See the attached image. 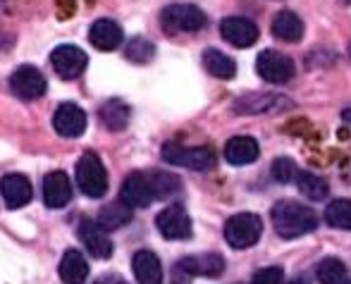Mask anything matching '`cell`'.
<instances>
[{"label":"cell","instance_id":"6da1fadb","mask_svg":"<svg viewBox=\"0 0 351 284\" xmlns=\"http://www.w3.org/2000/svg\"><path fill=\"white\" fill-rule=\"evenodd\" d=\"M273 225L275 232L280 234L282 239H299L304 234H311L315 227H318V215L311 208L301 206L299 201H280L273 206Z\"/></svg>","mask_w":351,"mask_h":284},{"label":"cell","instance_id":"7a4b0ae2","mask_svg":"<svg viewBox=\"0 0 351 284\" xmlns=\"http://www.w3.org/2000/svg\"><path fill=\"white\" fill-rule=\"evenodd\" d=\"M77 187L88 198H101L108 191V172L96 153H84L77 163Z\"/></svg>","mask_w":351,"mask_h":284},{"label":"cell","instance_id":"3957f363","mask_svg":"<svg viewBox=\"0 0 351 284\" xmlns=\"http://www.w3.org/2000/svg\"><path fill=\"white\" fill-rule=\"evenodd\" d=\"M263 234V220L254 213H239L225 222V239L232 248H251Z\"/></svg>","mask_w":351,"mask_h":284},{"label":"cell","instance_id":"277c9868","mask_svg":"<svg viewBox=\"0 0 351 284\" xmlns=\"http://www.w3.org/2000/svg\"><path fill=\"white\" fill-rule=\"evenodd\" d=\"M162 161H167L175 167H186V170H210L215 165V156L206 146H182V143H165L162 146Z\"/></svg>","mask_w":351,"mask_h":284},{"label":"cell","instance_id":"5b68a950","mask_svg":"<svg viewBox=\"0 0 351 284\" xmlns=\"http://www.w3.org/2000/svg\"><path fill=\"white\" fill-rule=\"evenodd\" d=\"M294 108V103L289 98L280 96V93H258L251 91L239 96L232 103V110L237 115H273L280 110H289Z\"/></svg>","mask_w":351,"mask_h":284},{"label":"cell","instance_id":"8992f818","mask_svg":"<svg viewBox=\"0 0 351 284\" xmlns=\"http://www.w3.org/2000/svg\"><path fill=\"white\" fill-rule=\"evenodd\" d=\"M208 24V17L196 5H170L162 12V27L170 32H201Z\"/></svg>","mask_w":351,"mask_h":284},{"label":"cell","instance_id":"52a82bcc","mask_svg":"<svg viewBox=\"0 0 351 284\" xmlns=\"http://www.w3.org/2000/svg\"><path fill=\"white\" fill-rule=\"evenodd\" d=\"M10 88L17 98L22 101H38V98L46 93L48 84H46V77L38 72L36 67L32 64H22L12 72L10 77Z\"/></svg>","mask_w":351,"mask_h":284},{"label":"cell","instance_id":"ba28073f","mask_svg":"<svg viewBox=\"0 0 351 284\" xmlns=\"http://www.w3.org/2000/svg\"><path fill=\"white\" fill-rule=\"evenodd\" d=\"M256 72L268 84H287L294 77L296 67L289 56H282L280 51H263L256 60Z\"/></svg>","mask_w":351,"mask_h":284},{"label":"cell","instance_id":"9c48e42d","mask_svg":"<svg viewBox=\"0 0 351 284\" xmlns=\"http://www.w3.org/2000/svg\"><path fill=\"white\" fill-rule=\"evenodd\" d=\"M156 227L160 232V237L170 239V241H180V239L191 237V217L186 215V211L182 206H170L158 213Z\"/></svg>","mask_w":351,"mask_h":284},{"label":"cell","instance_id":"30bf717a","mask_svg":"<svg viewBox=\"0 0 351 284\" xmlns=\"http://www.w3.org/2000/svg\"><path fill=\"white\" fill-rule=\"evenodd\" d=\"M120 201L130 208H148L156 196H153V187L151 179L146 172H132L125 177L120 189Z\"/></svg>","mask_w":351,"mask_h":284},{"label":"cell","instance_id":"8fae6325","mask_svg":"<svg viewBox=\"0 0 351 284\" xmlns=\"http://www.w3.org/2000/svg\"><path fill=\"white\" fill-rule=\"evenodd\" d=\"M51 64L56 69V74L60 79H77L79 74L86 69L88 64V58L82 48L77 46H58L51 56Z\"/></svg>","mask_w":351,"mask_h":284},{"label":"cell","instance_id":"7c38bea8","mask_svg":"<svg viewBox=\"0 0 351 284\" xmlns=\"http://www.w3.org/2000/svg\"><path fill=\"white\" fill-rule=\"evenodd\" d=\"M53 127L62 139H79L86 132V113L74 103H62L53 115Z\"/></svg>","mask_w":351,"mask_h":284},{"label":"cell","instance_id":"4fadbf2b","mask_svg":"<svg viewBox=\"0 0 351 284\" xmlns=\"http://www.w3.org/2000/svg\"><path fill=\"white\" fill-rule=\"evenodd\" d=\"M220 34L234 48H249L258 41V27L246 17H225L220 24Z\"/></svg>","mask_w":351,"mask_h":284},{"label":"cell","instance_id":"5bb4252c","mask_svg":"<svg viewBox=\"0 0 351 284\" xmlns=\"http://www.w3.org/2000/svg\"><path fill=\"white\" fill-rule=\"evenodd\" d=\"M79 239H82V244L86 246V251L91 253L93 258L106 261V258L112 256V241H110V237H108V232L98 225V222H93V220L79 222Z\"/></svg>","mask_w":351,"mask_h":284},{"label":"cell","instance_id":"9a60e30c","mask_svg":"<svg viewBox=\"0 0 351 284\" xmlns=\"http://www.w3.org/2000/svg\"><path fill=\"white\" fill-rule=\"evenodd\" d=\"M72 198V182L62 170L48 172L43 179V201L48 208L58 211V208H65Z\"/></svg>","mask_w":351,"mask_h":284},{"label":"cell","instance_id":"2e32d148","mask_svg":"<svg viewBox=\"0 0 351 284\" xmlns=\"http://www.w3.org/2000/svg\"><path fill=\"white\" fill-rule=\"evenodd\" d=\"M0 193H3L5 203H8V208H22L27 206L29 201H32V182H29L24 174H5L3 179H0Z\"/></svg>","mask_w":351,"mask_h":284},{"label":"cell","instance_id":"e0dca14e","mask_svg":"<svg viewBox=\"0 0 351 284\" xmlns=\"http://www.w3.org/2000/svg\"><path fill=\"white\" fill-rule=\"evenodd\" d=\"M122 38H125V34H122L120 24L112 22V19H98L88 32V41L98 51H115L122 43Z\"/></svg>","mask_w":351,"mask_h":284},{"label":"cell","instance_id":"ac0fdd59","mask_svg":"<svg viewBox=\"0 0 351 284\" xmlns=\"http://www.w3.org/2000/svg\"><path fill=\"white\" fill-rule=\"evenodd\" d=\"M180 270L189 272V275L201 277H217L225 270V258L217 253H201V256H186L180 261Z\"/></svg>","mask_w":351,"mask_h":284},{"label":"cell","instance_id":"d6986e66","mask_svg":"<svg viewBox=\"0 0 351 284\" xmlns=\"http://www.w3.org/2000/svg\"><path fill=\"white\" fill-rule=\"evenodd\" d=\"M132 268L139 284H162V265L153 251H136Z\"/></svg>","mask_w":351,"mask_h":284},{"label":"cell","instance_id":"ffe728a7","mask_svg":"<svg viewBox=\"0 0 351 284\" xmlns=\"http://www.w3.org/2000/svg\"><path fill=\"white\" fill-rule=\"evenodd\" d=\"M258 141L251 137H234L225 143V158L232 165H249L258 158Z\"/></svg>","mask_w":351,"mask_h":284},{"label":"cell","instance_id":"44dd1931","mask_svg":"<svg viewBox=\"0 0 351 284\" xmlns=\"http://www.w3.org/2000/svg\"><path fill=\"white\" fill-rule=\"evenodd\" d=\"M60 280L65 284H84L88 280V263L77 248L65 251L60 261Z\"/></svg>","mask_w":351,"mask_h":284},{"label":"cell","instance_id":"7402d4cb","mask_svg":"<svg viewBox=\"0 0 351 284\" xmlns=\"http://www.w3.org/2000/svg\"><path fill=\"white\" fill-rule=\"evenodd\" d=\"M273 34L280 41L296 43L304 36V22H301V17H296L294 12H289V10H282L273 19Z\"/></svg>","mask_w":351,"mask_h":284},{"label":"cell","instance_id":"603a6c76","mask_svg":"<svg viewBox=\"0 0 351 284\" xmlns=\"http://www.w3.org/2000/svg\"><path fill=\"white\" fill-rule=\"evenodd\" d=\"M101 122L106 129H110V132H122V129L130 124V106H127L125 101H120V98H112V101H106L101 106Z\"/></svg>","mask_w":351,"mask_h":284},{"label":"cell","instance_id":"cb8c5ba5","mask_svg":"<svg viewBox=\"0 0 351 284\" xmlns=\"http://www.w3.org/2000/svg\"><path fill=\"white\" fill-rule=\"evenodd\" d=\"M96 222L106 229V232H115V229H120L132 222V208L125 206L122 201H112L101 208Z\"/></svg>","mask_w":351,"mask_h":284},{"label":"cell","instance_id":"d4e9b609","mask_svg":"<svg viewBox=\"0 0 351 284\" xmlns=\"http://www.w3.org/2000/svg\"><path fill=\"white\" fill-rule=\"evenodd\" d=\"M204 67L208 69V74H213L215 79H234V74H237L234 60L230 56H225V53L215 51V48L204 51Z\"/></svg>","mask_w":351,"mask_h":284},{"label":"cell","instance_id":"484cf974","mask_svg":"<svg viewBox=\"0 0 351 284\" xmlns=\"http://www.w3.org/2000/svg\"><path fill=\"white\" fill-rule=\"evenodd\" d=\"M325 222L335 229H347L351 232V201L349 198H339L332 201L325 208Z\"/></svg>","mask_w":351,"mask_h":284},{"label":"cell","instance_id":"4316f807","mask_svg":"<svg viewBox=\"0 0 351 284\" xmlns=\"http://www.w3.org/2000/svg\"><path fill=\"white\" fill-rule=\"evenodd\" d=\"M296 184H299V191L304 193L311 201H320V198L328 196V182L311 172H296Z\"/></svg>","mask_w":351,"mask_h":284},{"label":"cell","instance_id":"83f0119b","mask_svg":"<svg viewBox=\"0 0 351 284\" xmlns=\"http://www.w3.org/2000/svg\"><path fill=\"white\" fill-rule=\"evenodd\" d=\"M315 275H318L320 284H342L347 280V265L339 258H325L320 261Z\"/></svg>","mask_w":351,"mask_h":284},{"label":"cell","instance_id":"f1b7e54d","mask_svg":"<svg viewBox=\"0 0 351 284\" xmlns=\"http://www.w3.org/2000/svg\"><path fill=\"white\" fill-rule=\"evenodd\" d=\"M151 179V187H153V196L156 198H167V196H175L180 191L182 182L177 174L172 172H151L148 174Z\"/></svg>","mask_w":351,"mask_h":284},{"label":"cell","instance_id":"f546056e","mask_svg":"<svg viewBox=\"0 0 351 284\" xmlns=\"http://www.w3.org/2000/svg\"><path fill=\"white\" fill-rule=\"evenodd\" d=\"M153 56H156V46H153L148 38H141V36L132 38L130 46H127V51H125V58L130 60V62H136V64L151 62Z\"/></svg>","mask_w":351,"mask_h":284},{"label":"cell","instance_id":"4dcf8cb0","mask_svg":"<svg viewBox=\"0 0 351 284\" xmlns=\"http://www.w3.org/2000/svg\"><path fill=\"white\" fill-rule=\"evenodd\" d=\"M270 174H273L275 182H291V179L296 177V165L294 161H289V158H278V161L273 163V167H270Z\"/></svg>","mask_w":351,"mask_h":284},{"label":"cell","instance_id":"1f68e13d","mask_svg":"<svg viewBox=\"0 0 351 284\" xmlns=\"http://www.w3.org/2000/svg\"><path fill=\"white\" fill-rule=\"evenodd\" d=\"M282 268H263L254 275L251 284H282Z\"/></svg>","mask_w":351,"mask_h":284},{"label":"cell","instance_id":"d6a6232c","mask_svg":"<svg viewBox=\"0 0 351 284\" xmlns=\"http://www.w3.org/2000/svg\"><path fill=\"white\" fill-rule=\"evenodd\" d=\"M342 117H344V122H349V124H351V108H347V110L342 113Z\"/></svg>","mask_w":351,"mask_h":284},{"label":"cell","instance_id":"836d02e7","mask_svg":"<svg viewBox=\"0 0 351 284\" xmlns=\"http://www.w3.org/2000/svg\"><path fill=\"white\" fill-rule=\"evenodd\" d=\"M291 284H308V282H306V280H294Z\"/></svg>","mask_w":351,"mask_h":284},{"label":"cell","instance_id":"e575fe53","mask_svg":"<svg viewBox=\"0 0 351 284\" xmlns=\"http://www.w3.org/2000/svg\"><path fill=\"white\" fill-rule=\"evenodd\" d=\"M98 284H108V280H101V282H98Z\"/></svg>","mask_w":351,"mask_h":284},{"label":"cell","instance_id":"d590c367","mask_svg":"<svg viewBox=\"0 0 351 284\" xmlns=\"http://www.w3.org/2000/svg\"><path fill=\"white\" fill-rule=\"evenodd\" d=\"M342 284H351V282H349V280H344V282H342Z\"/></svg>","mask_w":351,"mask_h":284},{"label":"cell","instance_id":"8d00e7d4","mask_svg":"<svg viewBox=\"0 0 351 284\" xmlns=\"http://www.w3.org/2000/svg\"><path fill=\"white\" fill-rule=\"evenodd\" d=\"M349 56H351V46H349Z\"/></svg>","mask_w":351,"mask_h":284}]
</instances>
